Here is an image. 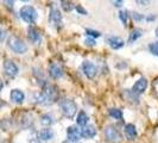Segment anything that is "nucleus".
Instances as JSON below:
<instances>
[{
	"instance_id": "obj_18",
	"label": "nucleus",
	"mask_w": 158,
	"mask_h": 143,
	"mask_svg": "<svg viewBox=\"0 0 158 143\" xmlns=\"http://www.w3.org/2000/svg\"><path fill=\"white\" fill-rule=\"evenodd\" d=\"M52 137H54V131L51 129H49V128H44L40 131V138L44 142L50 141Z\"/></svg>"
},
{
	"instance_id": "obj_27",
	"label": "nucleus",
	"mask_w": 158,
	"mask_h": 143,
	"mask_svg": "<svg viewBox=\"0 0 158 143\" xmlns=\"http://www.w3.org/2000/svg\"><path fill=\"white\" fill-rule=\"evenodd\" d=\"M132 18L135 19V22H142L144 19V16L142 13H138V12H132Z\"/></svg>"
},
{
	"instance_id": "obj_4",
	"label": "nucleus",
	"mask_w": 158,
	"mask_h": 143,
	"mask_svg": "<svg viewBox=\"0 0 158 143\" xmlns=\"http://www.w3.org/2000/svg\"><path fill=\"white\" fill-rule=\"evenodd\" d=\"M19 15H20L22 19H23L25 23H29V24L35 23L38 19L37 11L35 10V7H32L30 5H25V6H23V7L20 8Z\"/></svg>"
},
{
	"instance_id": "obj_32",
	"label": "nucleus",
	"mask_w": 158,
	"mask_h": 143,
	"mask_svg": "<svg viewBox=\"0 0 158 143\" xmlns=\"http://www.w3.org/2000/svg\"><path fill=\"white\" fill-rule=\"evenodd\" d=\"M2 87H4V84H2V81L0 80V92H1V89H2Z\"/></svg>"
},
{
	"instance_id": "obj_22",
	"label": "nucleus",
	"mask_w": 158,
	"mask_h": 143,
	"mask_svg": "<svg viewBox=\"0 0 158 143\" xmlns=\"http://www.w3.org/2000/svg\"><path fill=\"white\" fill-rule=\"evenodd\" d=\"M61 6H62L63 11H65V12H70V11H73V8L75 7L74 4L71 1H68V0H62L61 1Z\"/></svg>"
},
{
	"instance_id": "obj_9",
	"label": "nucleus",
	"mask_w": 158,
	"mask_h": 143,
	"mask_svg": "<svg viewBox=\"0 0 158 143\" xmlns=\"http://www.w3.org/2000/svg\"><path fill=\"white\" fill-rule=\"evenodd\" d=\"M4 71H5V73L7 74L8 76L13 78V76H16L17 74L19 73V68H18V66H17L13 61L6 60V61L4 62Z\"/></svg>"
},
{
	"instance_id": "obj_24",
	"label": "nucleus",
	"mask_w": 158,
	"mask_h": 143,
	"mask_svg": "<svg viewBox=\"0 0 158 143\" xmlns=\"http://www.w3.org/2000/svg\"><path fill=\"white\" fill-rule=\"evenodd\" d=\"M149 50L151 51V54H153L155 56H158V42H153L149 44Z\"/></svg>"
},
{
	"instance_id": "obj_16",
	"label": "nucleus",
	"mask_w": 158,
	"mask_h": 143,
	"mask_svg": "<svg viewBox=\"0 0 158 143\" xmlns=\"http://www.w3.org/2000/svg\"><path fill=\"white\" fill-rule=\"evenodd\" d=\"M124 131H125V136L127 140H135L137 137V129L133 124H127Z\"/></svg>"
},
{
	"instance_id": "obj_12",
	"label": "nucleus",
	"mask_w": 158,
	"mask_h": 143,
	"mask_svg": "<svg viewBox=\"0 0 158 143\" xmlns=\"http://www.w3.org/2000/svg\"><path fill=\"white\" fill-rule=\"evenodd\" d=\"M107 43H108V46H110L112 49H114V50H118L120 48H123L124 44H125L124 40L120 38V37H117V36H111V37H108V38H107Z\"/></svg>"
},
{
	"instance_id": "obj_15",
	"label": "nucleus",
	"mask_w": 158,
	"mask_h": 143,
	"mask_svg": "<svg viewBox=\"0 0 158 143\" xmlns=\"http://www.w3.org/2000/svg\"><path fill=\"white\" fill-rule=\"evenodd\" d=\"M96 135V129L93 125H86L81 129V136L85 138H92Z\"/></svg>"
},
{
	"instance_id": "obj_34",
	"label": "nucleus",
	"mask_w": 158,
	"mask_h": 143,
	"mask_svg": "<svg viewBox=\"0 0 158 143\" xmlns=\"http://www.w3.org/2000/svg\"><path fill=\"white\" fill-rule=\"evenodd\" d=\"M156 36H157V37H158V28H157V29H156Z\"/></svg>"
},
{
	"instance_id": "obj_25",
	"label": "nucleus",
	"mask_w": 158,
	"mask_h": 143,
	"mask_svg": "<svg viewBox=\"0 0 158 143\" xmlns=\"http://www.w3.org/2000/svg\"><path fill=\"white\" fill-rule=\"evenodd\" d=\"M86 35L90 36V38H95V37H99V36H101V33H100L99 31H95V30H90V29L86 30Z\"/></svg>"
},
{
	"instance_id": "obj_31",
	"label": "nucleus",
	"mask_w": 158,
	"mask_h": 143,
	"mask_svg": "<svg viewBox=\"0 0 158 143\" xmlns=\"http://www.w3.org/2000/svg\"><path fill=\"white\" fill-rule=\"evenodd\" d=\"M137 4H143V5H145V4H149V1H137Z\"/></svg>"
},
{
	"instance_id": "obj_23",
	"label": "nucleus",
	"mask_w": 158,
	"mask_h": 143,
	"mask_svg": "<svg viewBox=\"0 0 158 143\" xmlns=\"http://www.w3.org/2000/svg\"><path fill=\"white\" fill-rule=\"evenodd\" d=\"M128 12L127 11H120L119 12V19L121 20V23L124 24V25H126L127 24V19H128Z\"/></svg>"
},
{
	"instance_id": "obj_20",
	"label": "nucleus",
	"mask_w": 158,
	"mask_h": 143,
	"mask_svg": "<svg viewBox=\"0 0 158 143\" xmlns=\"http://www.w3.org/2000/svg\"><path fill=\"white\" fill-rule=\"evenodd\" d=\"M139 37H142V31L138 30V29L132 30L131 33H130V36H128V43H133V42H135Z\"/></svg>"
},
{
	"instance_id": "obj_5",
	"label": "nucleus",
	"mask_w": 158,
	"mask_h": 143,
	"mask_svg": "<svg viewBox=\"0 0 158 143\" xmlns=\"http://www.w3.org/2000/svg\"><path fill=\"white\" fill-rule=\"evenodd\" d=\"M105 137L108 143H120L123 141V136L119 130L114 127H107L105 129Z\"/></svg>"
},
{
	"instance_id": "obj_10",
	"label": "nucleus",
	"mask_w": 158,
	"mask_h": 143,
	"mask_svg": "<svg viewBox=\"0 0 158 143\" xmlns=\"http://www.w3.org/2000/svg\"><path fill=\"white\" fill-rule=\"evenodd\" d=\"M146 87H148V80L145 78H140L135 82V85L132 87V92L137 95L142 94L146 91Z\"/></svg>"
},
{
	"instance_id": "obj_8",
	"label": "nucleus",
	"mask_w": 158,
	"mask_h": 143,
	"mask_svg": "<svg viewBox=\"0 0 158 143\" xmlns=\"http://www.w3.org/2000/svg\"><path fill=\"white\" fill-rule=\"evenodd\" d=\"M67 137H68L69 142H77V141H80V138L82 137L81 136V130L76 125L69 127L67 129Z\"/></svg>"
},
{
	"instance_id": "obj_30",
	"label": "nucleus",
	"mask_w": 158,
	"mask_h": 143,
	"mask_svg": "<svg viewBox=\"0 0 158 143\" xmlns=\"http://www.w3.org/2000/svg\"><path fill=\"white\" fill-rule=\"evenodd\" d=\"M4 37H5V33H4V31L0 29V42L4 40Z\"/></svg>"
},
{
	"instance_id": "obj_6",
	"label": "nucleus",
	"mask_w": 158,
	"mask_h": 143,
	"mask_svg": "<svg viewBox=\"0 0 158 143\" xmlns=\"http://www.w3.org/2000/svg\"><path fill=\"white\" fill-rule=\"evenodd\" d=\"M82 72H83V74L87 76L88 79L92 80L96 76V74H98V68H96V66H95L94 63H92L90 61H85V62L82 63Z\"/></svg>"
},
{
	"instance_id": "obj_26",
	"label": "nucleus",
	"mask_w": 158,
	"mask_h": 143,
	"mask_svg": "<svg viewBox=\"0 0 158 143\" xmlns=\"http://www.w3.org/2000/svg\"><path fill=\"white\" fill-rule=\"evenodd\" d=\"M75 10L79 12L80 15H83V16H87V15H88L87 10H86L85 7H82L81 5H76V6H75Z\"/></svg>"
},
{
	"instance_id": "obj_14",
	"label": "nucleus",
	"mask_w": 158,
	"mask_h": 143,
	"mask_svg": "<svg viewBox=\"0 0 158 143\" xmlns=\"http://www.w3.org/2000/svg\"><path fill=\"white\" fill-rule=\"evenodd\" d=\"M27 37H29V40L31 41L32 43H40V41H42L40 31L35 26H30L27 29Z\"/></svg>"
},
{
	"instance_id": "obj_17",
	"label": "nucleus",
	"mask_w": 158,
	"mask_h": 143,
	"mask_svg": "<svg viewBox=\"0 0 158 143\" xmlns=\"http://www.w3.org/2000/svg\"><path fill=\"white\" fill-rule=\"evenodd\" d=\"M88 120H89V117H88L87 113L85 111H80L79 115H77V117H76V123H77V125L81 128H85L88 124Z\"/></svg>"
},
{
	"instance_id": "obj_1",
	"label": "nucleus",
	"mask_w": 158,
	"mask_h": 143,
	"mask_svg": "<svg viewBox=\"0 0 158 143\" xmlns=\"http://www.w3.org/2000/svg\"><path fill=\"white\" fill-rule=\"evenodd\" d=\"M58 99V91L54 85H45L43 91L37 97V103L44 106H49Z\"/></svg>"
},
{
	"instance_id": "obj_2",
	"label": "nucleus",
	"mask_w": 158,
	"mask_h": 143,
	"mask_svg": "<svg viewBox=\"0 0 158 143\" xmlns=\"http://www.w3.org/2000/svg\"><path fill=\"white\" fill-rule=\"evenodd\" d=\"M58 106H60V110L62 112V115L69 119L74 118L76 112H77V105L71 99H62V100H60Z\"/></svg>"
},
{
	"instance_id": "obj_3",
	"label": "nucleus",
	"mask_w": 158,
	"mask_h": 143,
	"mask_svg": "<svg viewBox=\"0 0 158 143\" xmlns=\"http://www.w3.org/2000/svg\"><path fill=\"white\" fill-rule=\"evenodd\" d=\"M7 46L16 54H25L27 51V46L25 44V42L22 38L17 37V36H10L8 37Z\"/></svg>"
},
{
	"instance_id": "obj_29",
	"label": "nucleus",
	"mask_w": 158,
	"mask_h": 143,
	"mask_svg": "<svg viewBox=\"0 0 158 143\" xmlns=\"http://www.w3.org/2000/svg\"><path fill=\"white\" fill-rule=\"evenodd\" d=\"M113 4H114V6H117V7H121V6H123V1H113Z\"/></svg>"
},
{
	"instance_id": "obj_33",
	"label": "nucleus",
	"mask_w": 158,
	"mask_h": 143,
	"mask_svg": "<svg viewBox=\"0 0 158 143\" xmlns=\"http://www.w3.org/2000/svg\"><path fill=\"white\" fill-rule=\"evenodd\" d=\"M146 19H148V20H153V19H155V17H148Z\"/></svg>"
},
{
	"instance_id": "obj_19",
	"label": "nucleus",
	"mask_w": 158,
	"mask_h": 143,
	"mask_svg": "<svg viewBox=\"0 0 158 143\" xmlns=\"http://www.w3.org/2000/svg\"><path fill=\"white\" fill-rule=\"evenodd\" d=\"M54 122H55V119H54V117H52L50 113H44V115L40 116V123H42L44 127L51 125Z\"/></svg>"
},
{
	"instance_id": "obj_28",
	"label": "nucleus",
	"mask_w": 158,
	"mask_h": 143,
	"mask_svg": "<svg viewBox=\"0 0 158 143\" xmlns=\"http://www.w3.org/2000/svg\"><path fill=\"white\" fill-rule=\"evenodd\" d=\"M85 44L88 46V47H95V46H96V42H95L94 38L88 37V38H86V41H85Z\"/></svg>"
},
{
	"instance_id": "obj_13",
	"label": "nucleus",
	"mask_w": 158,
	"mask_h": 143,
	"mask_svg": "<svg viewBox=\"0 0 158 143\" xmlns=\"http://www.w3.org/2000/svg\"><path fill=\"white\" fill-rule=\"evenodd\" d=\"M10 97H11V100L16 104H22L24 102V99H25L24 92L20 91V89H18V88L12 89L11 93H10Z\"/></svg>"
},
{
	"instance_id": "obj_7",
	"label": "nucleus",
	"mask_w": 158,
	"mask_h": 143,
	"mask_svg": "<svg viewBox=\"0 0 158 143\" xmlns=\"http://www.w3.org/2000/svg\"><path fill=\"white\" fill-rule=\"evenodd\" d=\"M49 22L52 26L60 28L62 24V15L60 12V10H57L56 7H51L50 13H49Z\"/></svg>"
},
{
	"instance_id": "obj_21",
	"label": "nucleus",
	"mask_w": 158,
	"mask_h": 143,
	"mask_svg": "<svg viewBox=\"0 0 158 143\" xmlns=\"http://www.w3.org/2000/svg\"><path fill=\"white\" fill-rule=\"evenodd\" d=\"M110 116L113 117V118L115 119H123V111L120 110V109H115V107H113V109H110Z\"/></svg>"
},
{
	"instance_id": "obj_11",
	"label": "nucleus",
	"mask_w": 158,
	"mask_h": 143,
	"mask_svg": "<svg viewBox=\"0 0 158 143\" xmlns=\"http://www.w3.org/2000/svg\"><path fill=\"white\" fill-rule=\"evenodd\" d=\"M49 75L52 79H60L63 75V69L57 63H51L49 66Z\"/></svg>"
}]
</instances>
